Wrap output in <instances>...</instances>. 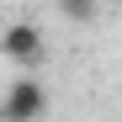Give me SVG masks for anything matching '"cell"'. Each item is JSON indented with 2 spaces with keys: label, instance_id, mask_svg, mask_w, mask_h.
<instances>
[{
  "label": "cell",
  "instance_id": "obj_3",
  "mask_svg": "<svg viewBox=\"0 0 122 122\" xmlns=\"http://www.w3.org/2000/svg\"><path fill=\"white\" fill-rule=\"evenodd\" d=\"M58 11H64L69 21H80V27H85V21H96V16H101V5H96V0H58Z\"/></svg>",
  "mask_w": 122,
  "mask_h": 122
},
{
  "label": "cell",
  "instance_id": "obj_2",
  "mask_svg": "<svg viewBox=\"0 0 122 122\" xmlns=\"http://www.w3.org/2000/svg\"><path fill=\"white\" fill-rule=\"evenodd\" d=\"M0 53L16 58V64H43V53H48L43 27H32V21H11L5 32H0Z\"/></svg>",
  "mask_w": 122,
  "mask_h": 122
},
{
  "label": "cell",
  "instance_id": "obj_1",
  "mask_svg": "<svg viewBox=\"0 0 122 122\" xmlns=\"http://www.w3.org/2000/svg\"><path fill=\"white\" fill-rule=\"evenodd\" d=\"M43 112H48V90H43V80H32V74L11 80V90L0 96V122H37Z\"/></svg>",
  "mask_w": 122,
  "mask_h": 122
}]
</instances>
